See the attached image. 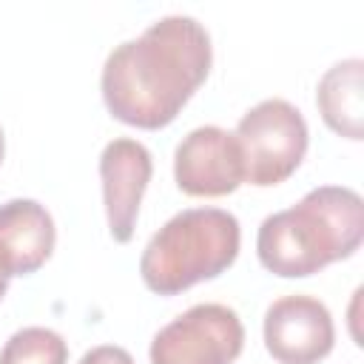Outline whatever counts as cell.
Instances as JSON below:
<instances>
[{"instance_id": "5bb4252c", "label": "cell", "mask_w": 364, "mask_h": 364, "mask_svg": "<svg viewBox=\"0 0 364 364\" xmlns=\"http://www.w3.org/2000/svg\"><path fill=\"white\" fill-rule=\"evenodd\" d=\"M3 154H6V139H3V128H0V165H3Z\"/></svg>"}, {"instance_id": "277c9868", "label": "cell", "mask_w": 364, "mask_h": 364, "mask_svg": "<svg viewBox=\"0 0 364 364\" xmlns=\"http://www.w3.org/2000/svg\"><path fill=\"white\" fill-rule=\"evenodd\" d=\"M233 136L242 148L245 182L256 188H273L290 179L310 145L301 111L279 97L262 100L245 111Z\"/></svg>"}, {"instance_id": "7a4b0ae2", "label": "cell", "mask_w": 364, "mask_h": 364, "mask_svg": "<svg viewBox=\"0 0 364 364\" xmlns=\"http://www.w3.org/2000/svg\"><path fill=\"white\" fill-rule=\"evenodd\" d=\"M364 242V202L344 185H318L293 208L270 213L256 233L264 270L304 279L333 262L350 259Z\"/></svg>"}, {"instance_id": "30bf717a", "label": "cell", "mask_w": 364, "mask_h": 364, "mask_svg": "<svg viewBox=\"0 0 364 364\" xmlns=\"http://www.w3.org/2000/svg\"><path fill=\"white\" fill-rule=\"evenodd\" d=\"M316 105L330 131L344 139H364V63L341 60L324 71L316 88Z\"/></svg>"}, {"instance_id": "6da1fadb", "label": "cell", "mask_w": 364, "mask_h": 364, "mask_svg": "<svg viewBox=\"0 0 364 364\" xmlns=\"http://www.w3.org/2000/svg\"><path fill=\"white\" fill-rule=\"evenodd\" d=\"M213 46L205 26L188 14H168L139 37L114 46L100 74L108 114L131 128L171 125L208 80Z\"/></svg>"}, {"instance_id": "5b68a950", "label": "cell", "mask_w": 364, "mask_h": 364, "mask_svg": "<svg viewBox=\"0 0 364 364\" xmlns=\"http://www.w3.org/2000/svg\"><path fill=\"white\" fill-rule=\"evenodd\" d=\"M245 327L233 307L202 301L168 321L151 341V364H233Z\"/></svg>"}, {"instance_id": "8992f818", "label": "cell", "mask_w": 364, "mask_h": 364, "mask_svg": "<svg viewBox=\"0 0 364 364\" xmlns=\"http://www.w3.org/2000/svg\"><path fill=\"white\" fill-rule=\"evenodd\" d=\"M264 347L279 364H318L333 353L336 324L324 301L293 293L264 313Z\"/></svg>"}, {"instance_id": "ba28073f", "label": "cell", "mask_w": 364, "mask_h": 364, "mask_svg": "<svg viewBox=\"0 0 364 364\" xmlns=\"http://www.w3.org/2000/svg\"><path fill=\"white\" fill-rule=\"evenodd\" d=\"M151 173H154L151 151L131 136L111 139L100 154V182H102L108 233L119 245H128L134 239L139 205L151 182Z\"/></svg>"}, {"instance_id": "3957f363", "label": "cell", "mask_w": 364, "mask_h": 364, "mask_svg": "<svg viewBox=\"0 0 364 364\" xmlns=\"http://www.w3.org/2000/svg\"><path fill=\"white\" fill-rule=\"evenodd\" d=\"M242 228L230 210L188 208L171 216L145 245L139 276L156 296H176L222 276L239 256Z\"/></svg>"}, {"instance_id": "8fae6325", "label": "cell", "mask_w": 364, "mask_h": 364, "mask_svg": "<svg viewBox=\"0 0 364 364\" xmlns=\"http://www.w3.org/2000/svg\"><path fill=\"white\" fill-rule=\"evenodd\" d=\"M0 364H68V344L57 330L23 327L3 344Z\"/></svg>"}, {"instance_id": "9c48e42d", "label": "cell", "mask_w": 364, "mask_h": 364, "mask_svg": "<svg viewBox=\"0 0 364 364\" xmlns=\"http://www.w3.org/2000/svg\"><path fill=\"white\" fill-rule=\"evenodd\" d=\"M57 230L51 213L34 199L0 205V264L9 276L37 273L54 253Z\"/></svg>"}, {"instance_id": "52a82bcc", "label": "cell", "mask_w": 364, "mask_h": 364, "mask_svg": "<svg viewBox=\"0 0 364 364\" xmlns=\"http://www.w3.org/2000/svg\"><path fill=\"white\" fill-rule=\"evenodd\" d=\"M176 188L188 196H228L245 182V159L236 136L219 125L193 128L173 151Z\"/></svg>"}, {"instance_id": "4fadbf2b", "label": "cell", "mask_w": 364, "mask_h": 364, "mask_svg": "<svg viewBox=\"0 0 364 364\" xmlns=\"http://www.w3.org/2000/svg\"><path fill=\"white\" fill-rule=\"evenodd\" d=\"M9 279H11V276H9V273L3 270V264H0V299H3L6 290H9Z\"/></svg>"}, {"instance_id": "7c38bea8", "label": "cell", "mask_w": 364, "mask_h": 364, "mask_svg": "<svg viewBox=\"0 0 364 364\" xmlns=\"http://www.w3.org/2000/svg\"><path fill=\"white\" fill-rule=\"evenodd\" d=\"M80 364H134L131 353L125 347H117V344H100V347H91Z\"/></svg>"}]
</instances>
